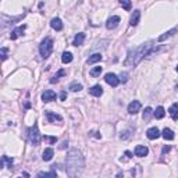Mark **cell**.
I'll use <instances>...</instances> for the list:
<instances>
[{"label": "cell", "mask_w": 178, "mask_h": 178, "mask_svg": "<svg viewBox=\"0 0 178 178\" xmlns=\"http://www.w3.org/2000/svg\"><path fill=\"white\" fill-rule=\"evenodd\" d=\"M65 171L68 177H78L85 167V160L78 149H70L65 157Z\"/></svg>", "instance_id": "obj_1"}, {"label": "cell", "mask_w": 178, "mask_h": 178, "mask_svg": "<svg viewBox=\"0 0 178 178\" xmlns=\"http://www.w3.org/2000/svg\"><path fill=\"white\" fill-rule=\"evenodd\" d=\"M154 50H157V47L154 49V44L152 43H143L138 47H134L128 50V56H127L125 61H124V65L127 67H135L141 63L146 56H149Z\"/></svg>", "instance_id": "obj_2"}, {"label": "cell", "mask_w": 178, "mask_h": 178, "mask_svg": "<svg viewBox=\"0 0 178 178\" xmlns=\"http://www.w3.org/2000/svg\"><path fill=\"white\" fill-rule=\"evenodd\" d=\"M53 50V39L52 38H44L42 41L41 46H39V52H41V56L43 59H47L50 54H52Z\"/></svg>", "instance_id": "obj_3"}, {"label": "cell", "mask_w": 178, "mask_h": 178, "mask_svg": "<svg viewBox=\"0 0 178 178\" xmlns=\"http://www.w3.org/2000/svg\"><path fill=\"white\" fill-rule=\"evenodd\" d=\"M28 139H29V142H31L33 146H38L39 143H41L42 136H41V134H39L38 124H33V125L28 130Z\"/></svg>", "instance_id": "obj_4"}, {"label": "cell", "mask_w": 178, "mask_h": 178, "mask_svg": "<svg viewBox=\"0 0 178 178\" xmlns=\"http://www.w3.org/2000/svg\"><path fill=\"white\" fill-rule=\"evenodd\" d=\"M105 81L109 84L110 86H113V88H116V86L120 84V78L116 75V74L113 73H109V74H106L105 75Z\"/></svg>", "instance_id": "obj_5"}, {"label": "cell", "mask_w": 178, "mask_h": 178, "mask_svg": "<svg viewBox=\"0 0 178 178\" xmlns=\"http://www.w3.org/2000/svg\"><path fill=\"white\" fill-rule=\"evenodd\" d=\"M118 24H120V17L113 16V17H110L109 20H107V22H106V28L107 29H114V28H117Z\"/></svg>", "instance_id": "obj_6"}, {"label": "cell", "mask_w": 178, "mask_h": 178, "mask_svg": "<svg viewBox=\"0 0 178 178\" xmlns=\"http://www.w3.org/2000/svg\"><path fill=\"white\" fill-rule=\"evenodd\" d=\"M56 99V93L53 92V90H44L43 93H42V100L44 102V103H49V102H52Z\"/></svg>", "instance_id": "obj_7"}, {"label": "cell", "mask_w": 178, "mask_h": 178, "mask_svg": "<svg viewBox=\"0 0 178 178\" xmlns=\"http://www.w3.org/2000/svg\"><path fill=\"white\" fill-rule=\"evenodd\" d=\"M148 153H149V149L146 146L138 145L135 148V156H138V157H145V156H148Z\"/></svg>", "instance_id": "obj_8"}, {"label": "cell", "mask_w": 178, "mask_h": 178, "mask_svg": "<svg viewBox=\"0 0 178 178\" xmlns=\"http://www.w3.org/2000/svg\"><path fill=\"white\" fill-rule=\"evenodd\" d=\"M139 110H141V103L138 100H134L128 105V113L130 114H136Z\"/></svg>", "instance_id": "obj_9"}, {"label": "cell", "mask_w": 178, "mask_h": 178, "mask_svg": "<svg viewBox=\"0 0 178 178\" xmlns=\"http://www.w3.org/2000/svg\"><path fill=\"white\" fill-rule=\"evenodd\" d=\"M146 136L149 138V139H157V138L160 136V131H159L157 127H152V128H149V130H148V132H146Z\"/></svg>", "instance_id": "obj_10"}, {"label": "cell", "mask_w": 178, "mask_h": 178, "mask_svg": "<svg viewBox=\"0 0 178 178\" xmlns=\"http://www.w3.org/2000/svg\"><path fill=\"white\" fill-rule=\"evenodd\" d=\"M46 117H47L49 122H56V121L61 122V121H63V117H61V116L54 114V113H52V111H46Z\"/></svg>", "instance_id": "obj_11"}, {"label": "cell", "mask_w": 178, "mask_h": 178, "mask_svg": "<svg viewBox=\"0 0 178 178\" xmlns=\"http://www.w3.org/2000/svg\"><path fill=\"white\" fill-rule=\"evenodd\" d=\"M89 93L92 95V96H96V97H100L103 95V88L100 85H95L92 88L89 89Z\"/></svg>", "instance_id": "obj_12"}, {"label": "cell", "mask_w": 178, "mask_h": 178, "mask_svg": "<svg viewBox=\"0 0 178 178\" xmlns=\"http://www.w3.org/2000/svg\"><path fill=\"white\" fill-rule=\"evenodd\" d=\"M168 113H170L171 118H173L174 121H177L178 120V103H173V105H171V107L168 109Z\"/></svg>", "instance_id": "obj_13"}, {"label": "cell", "mask_w": 178, "mask_h": 178, "mask_svg": "<svg viewBox=\"0 0 178 178\" xmlns=\"http://www.w3.org/2000/svg\"><path fill=\"white\" fill-rule=\"evenodd\" d=\"M25 28H27L25 25H22V27H18V28H17V29H14V31H13V32H11V35H10V38H11L13 41H14V39H17V38H20L21 35L24 33Z\"/></svg>", "instance_id": "obj_14"}, {"label": "cell", "mask_w": 178, "mask_h": 178, "mask_svg": "<svg viewBox=\"0 0 178 178\" xmlns=\"http://www.w3.org/2000/svg\"><path fill=\"white\" fill-rule=\"evenodd\" d=\"M84 41H85V33L79 32L75 35V38H74V41H73V44L74 46H81V44L84 43Z\"/></svg>", "instance_id": "obj_15"}, {"label": "cell", "mask_w": 178, "mask_h": 178, "mask_svg": "<svg viewBox=\"0 0 178 178\" xmlns=\"http://www.w3.org/2000/svg\"><path fill=\"white\" fill-rule=\"evenodd\" d=\"M139 18H141V11H139V10H135V11H134V14L131 16V20H130L131 27H135V25H138V22H139Z\"/></svg>", "instance_id": "obj_16"}, {"label": "cell", "mask_w": 178, "mask_h": 178, "mask_svg": "<svg viewBox=\"0 0 178 178\" xmlns=\"http://www.w3.org/2000/svg\"><path fill=\"white\" fill-rule=\"evenodd\" d=\"M50 27H52L53 29H56V31H61V29H63V22H61L60 18H53V20L50 21Z\"/></svg>", "instance_id": "obj_17"}, {"label": "cell", "mask_w": 178, "mask_h": 178, "mask_svg": "<svg viewBox=\"0 0 178 178\" xmlns=\"http://www.w3.org/2000/svg\"><path fill=\"white\" fill-rule=\"evenodd\" d=\"M53 154H54L53 149H52V148H47V149H44V150H43L42 159H43L44 162H49V160H52V159H53Z\"/></svg>", "instance_id": "obj_18"}, {"label": "cell", "mask_w": 178, "mask_h": 178, "mask_svg": "<svg viewBox=\"0 0 178 178\" xmlns=\"http://www.w3.org/2000/svg\"><path fill=\"white\" fill-rule=\"evenodd\" d=\"M162 136L166 139V141H173L174 139V132L170 130V128H164L162 132Z\"/></svg>", "instance_id": "obj_19"}, {"label": "cell", "mask_w": 178, "mask_h": 178, "mask_svg": "<svg viewBox=\"0 0 178 178\" xmlns=\"http://www.w3.org/2000/svg\"><path fill=\"white\" fill-rule=\"evenodd\" d=\"M175 32H177V28H173V29H170V31H167L166 33H163V35H160V36L157 38V42H163V41H166L167 38L173 36V35H174Z\"/></svg>", "instance_id": "obj_20"}, {"label": "cell", "mask_w": 178, "mask_h": 178, "mask_svg": "<svg viewBox=\"0 0 178 178\" xmlns=\"http://www.w3.org/2000/svg\"><path fill=\"white\" fill-rule=\"evenodd\" d=\"M61 61H63L64 64L71 63V61H73V54H71L70 52H64L63 53V56H61Z\"/></svg>", "instance_id": "obj_21"}, {"label": "cell", "mask_w": 178, "mask_h": 178, "mask_svg": "<svg viewBox=\"0 0 178 178\" xmlns=\"http://www.w3.org/2000/svg\"><path fill=\"white\" fill-rule=\"evenodd\" d=\"M164 114H166V111H164V107H162V106H159L157 109L153 111V116L156 118H163L164 117Z\"/></svg>", "instance_id": "obj_22"}, {"label": "cell", "mask_w": 178, "mask_h": 178, "mask_svg": "<svg viewBox=\"0 0 178 178\" xmlns=\"http://www.w3.org/2000/svg\"><path fill=\"white\" fill-rule=\"evenodd\" d=\"M102 60V54L100 53H96V54H92V56L88 59V64H95L97 61Z\"/></svg>", "instance_id": "obj_23"}, {"label": "cell", "mask_w": 178, "mask_h": 178, "mask_svg": "<svg viewBox=\"0 0 178 178\" xmlns=\"http://www.w3.org/2000/svg\"><path fill=\"white\" fill-rule=\"evenodd\" d=\"M13 162H14V160H13V159H10V157H8V156H3V157H1V160H0V167L3 168V167H4V163H7V164H8V167L11 168V166H13Z\"/></svg>", "instance_id": "obj_24"}, {"label": "cell", "mask_w": 178, "mask_h": 178, "mask_svg": "<svg viewBox=\"0 0 178 178\" xmlns=\"http://www.w3.org/2000/svg\"><path fill=\"white\" fill-rule=\"evenodd\" d=\"M68 89L70 90H73V92H79L82 89V85L81 84H78V82H73V84L68 86Z\"/></svg>", "instance_id": "obj_25"}, {"label": "cell", "mask_w": 178, "mask_h": 178, "mask_svg": "<svg viewBox=\"0 0 178 178\" xmlns=\"http://www.w3.org/2000/svg\"><path fill=\"white\" fill-rule=\"evenodd\" d=\"M152 114H153V110L150 109V107H146L145 111H143V120H145V121H149V118L152 117Z\"/></svg>", "instance_id": "obj_26"}, {"label": "cell", "mask_w": 178, "mask_h": 178, "mask_svg": "<svg viewBox=\"0 0 178 178\" xmlns=\"http://www.w3.org/2000/svg\"><path fill=\"white\" fill-rule=\"evenodd\" d=\"M100 73H102V67H100V65H99V67H95V68H92L90 71H89V74H90L92 77H95V78L99 77Z\"/></svg>", "instance_id": "obj_27"}, {"label": "cell", "mask_w": 178, "mask_h": 178, "mask_svg": "<svg viewBox=\"0 0 178 178\" xmlns=\"http://www.w3.org/2000/svg\"><path fill=\"white\" fill-rule=\"evenodd\" d=\"M63 75H65V71H64V70H60V71H59V73H57L56 75H54L52 79H50V84H54V82H57V81H59V78L63 77Z\"/></svg>", "instance_id": "obj_28"}, {"label": "cell", "mask_w": 178, "mask_h": 178, "mask_svg": "<svg viewBox=\"0 0 178 178\" xmlns=\"http://www.w3.org/2000/svg\"><path fill=\"white\" fill-rule=\"evenodd\" d=\"M120 3H121L124 10H127V11L131 10V0H120Z\"/></svg>", "instance_id": "obj_29"}, {"label": "cell", "mask_w": 178, "mask_h": 178, "mask_svg": "<svg viewBox=\"0 0 178 178\" xmlns=\"http://www.w3.org/2000/svg\"><path fill=\"white\" fill-rule=\"evenodd\" d=\"M38 177H57V174L54 173V171H52V173H44V171H41V173H38Z\"/></svg>", "instance_id": "obj_30"}, {"label": "cell", "mask_w": 178, "mask_h": 178, "mask_svg": "<svg viewBox=\"0 0 178 178\" xmlns=\"http://www.w3.org/2000/svg\"><path fill=\"white\" fill-rule=\"evenodd\" d=\"M43 139H46V141L49 142V143H56V141H57V138L56 136H49V135H44L43 136Z\"/></svg>", "instance_id": "obj_31"}, {"label": "cell", "mask_w": 178, "mask_h": 178, "mask_svg": "<svg viewBox=\"0 0 178 178\" xmlns=\"http://www.w3.org/2000/svg\"><path fill=\"white\" fill-rule=\"evenodd\" d=\"M120 81H121L122 84H125V82L128 81V73H121L120 74Z\"/></svg>", "instance_id": "obj_32"}, {"label": "cell", "mask_w": 178, "mask_h": 178, "mask_svg": "<svg viewBox=\"0 0 178 178\" xmlns=\"http://www.w3.org/2000/svg\"><path fill=\"white\" fill-rule=\"evenodd\" d=\"M124 156H125V157H121V162H127V160L132 159V153H131L130 150H127L125 153H124Z\"/></svg>", "instance_id": "obj_33"}, {"label": "cell", "mask_w": 178, "mask_h": 178, "mask_svg": "<svg viewBox=\"0 0 178 178\" xmlns=\"http://www.w3.org/2000/svg\"><path fill=\"white\" fill-rule=\"evenodd\" d=\"M7 59V47H1V60H6Z\"/></svg>", "instance_id": "obj_34"}, {"label": "cell", "mask_w": 178, "mask_h": 178, "mask_svg": "<svg viewBox=\"0 0 178 178\" xmlns=\"http://www.w3.org/2000/svg\"><path fill=\"white\" fill-rule=\"evenodd\" d=\"M65 97H67V92L63 90V92L60 93V99H61V100H65Z\"/></svg>", "instance_id": "obj_35"}, {"label": "cell", "mask_w": 178, "mask_h": 178, "mask_svg": "<svg viewBox=\"0 0 178 178\" xmlns=\"http://www.w3.org/2000/svg\"><path fill=\"white\" fill-rule=\"evenodd\" d=\"M170 149H171L170 146H164V148H163V154L167 153V152H170Z\"/></svg>", "instance_id": "obj_36"}, {"label": "cell", "mask_w": 178, "mask_h": 178, "mask_svg": "<svg viewBox=\"0 0 178 178\" xmlns=\"http://www.w3.org/2000/svg\"><path fill=\"white\" fill-rule=\"evenodd\" d=\"M90 134H92L95 138H100V134H99V132H90Z\"/></svg>", "instance_id": "obj_37"}, {"label": "cell", "mask_w": 178, "mask_h": 178, "mask_svg": "<svg viewBox=\"0 0 178 178\" xmlns=\"http://www.w3.org/2000/svg\"><path fill=\"white\" fill-rule=\"evenodd\" d=\"M65 145H67V142H63V145H60V149H64V148H65Z\"/></svg>", "instance_id": "obj_38"}, {"label": "cell", "mask_w": 178, "mask_h": 178, "mask_svg": "<svg viewBox=\"0 0 178 178\" xmlns=\"http://www.w3.org/2000/svg\"><path fill=\"white\" fill-rule=\"evenodd\" d=\"M177 73H178V65H177Z\"/></svg>", "instance_id": "obj_39"}]
</instances>
